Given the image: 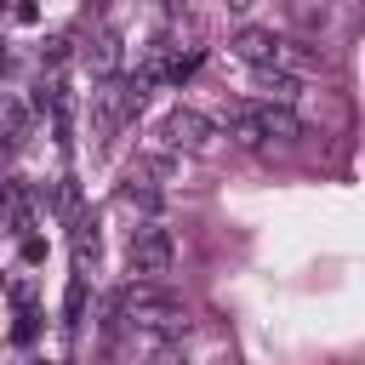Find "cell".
I'll return each instance as SVG.
<instances>
[{"label": "cell", "instance_id": "1", "mask_svg": "<svg viewBox=\"0 0 365 365\" xmlns=\"http://www.w3.org/2000/svg\"><path fill=\"white\" fill-rule=\"evenodd\" d=\"M114 319H131V325H143V331H160V336H171V331H182V302L171 297V291H160V285H125L120 291V302H114Z\"/></svg>", "mask_w": 365, "mask_h": 365}, {"label": "cell", "instance_id": "5", "mask_svg": "<svg viewBox=\"0 0 365 365\" xmlns=\"http://www.w3.org/2000/svg\"><path fill=\"white\" fill-rule=\"evenodd\" d=\"M86 63H91L97 74H114V68H120V34H114V29H97L91 46H86Z\"/></svg>", "mask_w": 365, "mask_h": 365}, {"label": "cell", "instance_id": "3", "mask_svg": "<svg viewBox=\"0 0 365 365\" xmlns=\"http://www.w3.org/2000/svg\"><path fill=\"white\" fill-rule=\"evenodd\" d=\"M125 262H131L137 285H160V279L171 274V262H177V240H171L160 222H143V228L131 234V251H125Z\"/></svg>", "mask_w": 365, "mask_h": 365}, {"label": "cell", "instance_id": "4", "mask_svg": "<svg viewBox=\"0 0 365 365\" xmlns=\"http://www.w3.org/2000/svg\"><path fill=\"white\" fill-rule=\"evenodd\" d=\"M205 137H211V125H205L194 108H177V114L165 120V143H171V148H200Z\"/></svg>", "mask_w": 365, "mask_h": 365}, {"label": "cell", "instance_id": "7", "mask_svg": "<svg viewBox=\"0 0 365 365\" xmlns=\"http://www.w3.org/2000/svg\"><path fill=\"white\" fill-rule=\"evenodd\" d=\"M120 205H137V211H154V205H160V188H148L143 177H131V182L120 188Z\"/></svg>", "mask_w": 365, "mask_h": 365}, {"label": "cell", "instance_id": "2", "mask_svg": "<svg viewBox=\"0 0 365 365\" xmlns=\"http://www.w3.org/2000/svg\"><path fill=\"white\" fill-rule=\"evenodd\" d=\"M228 131H234L240 143L262 148V143H297V137H302V120H297L291 108H279V103H245V108H234Z\"/></svg>", "mask_w": 365, "mask_h": 365}, {"label": "cell", "instance_id": "6", "mask_svg": "<svg viewBox=\"0 0 365 365\" xmlns=\"http://www.w3.org/2000/svg\"><path fill=\"white\" fill-rule=\"evenodd\" d=\"M23 137H29V108H23L17 97H0V143L17 148Z\"/></svg>", "mask_w": 365, "mask_h": 365}]
</instances>
